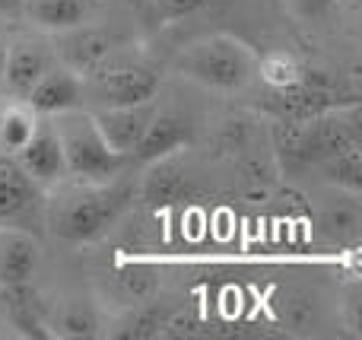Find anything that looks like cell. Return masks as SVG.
<instances>
[{"label":"cell","instance_id":"obj_1","mask_svg":"<svg viewBox=\"0 0 362 340\" xmlns=\"http://www.w3.org/2000/svg\"><path fill=\"white\" fill-rule=\"evenodd\" d=\"M124 175L108 182H83L67 175L51 184L45 191V229L67 245L99 242L134 201V184Z\"/></svg>","mask_w":362,"mask_h":340},{"label":"cell","instance_id":"obj_2","mask_svg":"<svg viewBox=\"0 0 362 340\" xmlns=\"http://www.w3.org/2000/svg\"><path fill=\"white\" fill-rule=\"evenodd\" d=\"M255 64L257 54L248 42L226 35V32H213V35H200L181 45L169 61V70L178 80L194 83L206 93L232 95L242 93L255 80Z\"/></svg>","mask_w":362,"mask_h":340},{"label":"cell","instance_id":"obj_3","mask_svg":"<svg viewBox=\"0 0 362 340\" xmlns=\"http://www.w3.org/2000/svg\"><path fill=\"white\" fill-rule=\"evenodd\" d=\"M165 67L150 54L137 51V45L112 51L105 61L83 74V108H105V105H131L146 102L163 93Z\"/></svg>","mask_w":362,"mask_h":340},{"label":"cell","instance_id":"obj_4","mask_svg":"<svg viewBox=\"0 0 362 340\" xmlns=\"http://www.w3.org/2000/svg\"><path fill=\"white\" fill-rule=\"evenodd\" d=\"M51 124L61 140L64 165H67L70 178L108 182V178H118L131 169V163L105 143L89 108H67L61 115H51Z\"/></svg>","mask_w":362,"mask_h":340},{"label":"cell","instance_id":"obj_5","mask_svg":"<svg viewBox=\"0 0 362 340\" xmlns=\"http://www.w3.org/2000/svg\"><path fill=\"white\" fill-rule=\"evenodd\" d=\"M350 143H359V105L350 102L337 112H315L305 121L293 124L286 137V159L299 169H315L321 159L344 150Z\"/></svg>","mask_w":362,"mask_h":340},{"label":"cell","instance_id":"obj_6","mask_svg":"<svg viewBox=\"0 0 362 340\" xmlns=\"http://www.w3.org/2000/svg\"><path fill=\"white\" fill-rule=\"evenodd\" d=\"M57 61L54 54V38L42 29L32 25H13L10 48H6L4 76H0V89L10 99H25L35 80Z\"/></svg>","mask_w":362,"mask_h":340},{"label":"cell","instance_id":"obj_7","mask_svg":"<svg viewBox=\"0 0 362 340\" xmlns=\"http://www.w3.org/2000/svg\"><path fill=\"white\" fill-rule=\"evenodd\" d=\"M54 38V54L61 64L74 67L76 74H86L93 70L99 61H105L112 51L124 48L134 42L131 32H124L118 23H102V19L89 16L86 23L74 25L67 32H57Z\"/></svg>","mask_w":362,"mask_h":340},{"label":"cell","instance_id":"obj_8","mask_svg":"<svg viewBox=\"0 0 362 340\" xmlns=\"http://www.w3.org/2000/svg\"><path fill=\"white\" fill-rule=\"evenodd\" d=\"M0 226L45 229V188L32 182L13 156L0 153Z\"/></svg>","mask_w":362,"mask_h":340},{"label":"cell","instance_id":"obj_9","mask_svg":"<svg viewBox=\"0 0 362 340\" xmlns=\"http://www.w3.org/2000/svg\"><path fill=\"white\" fill-rule=\"evenodd\" d=\"M159 108V95L146 102H131V105H105V108H89L99 134L105 137V143L112 146L118 156H124L131 163L134 150L140 146L146 127H150L153 115Z\"/></svg>","mask_w":362,"mask_h":340},{"label":"cell","instance_id":"obj_10","mask_svg":"<svg viewBox=\"0 0 362 340\" xmlns=\"http://www.w3.org/2000/svg\"><path fill=\"white\" fill-rule=\"evenodd\" d=\"M42 261V233L23 226H0V290L19 283H35Z\"/></svg>","mask_w":362,"mask_h":340},{"label":"cell","instance_id":"obj_11","mask_svg":"<svg viewBox=\"0 0 362 340\" xmlns=\"http://www.w3.org/2000/svg\"><path fill=\"white\" fill-rule=\"evenodd\" d=\"M191 137H194V121L178 108H165L163 99H159L156 115H153L144 140H140V146L131 156V165H153L165 156H175L178 150H185V143Z\"/></svg>","mask_w":362,"mask_h":340},{"label":"cell","instance_id":"obj_12","mask_svg":"<svg viewBox=\"0 0 362 340\" xmlns=\"http://www.w3.org/2000/svg\"><path fill=\"white\" fill-rule=\"evenodd\" d=\"M25 105L42 118L61 115L67 108H83V74H76L74 67L54 61L42 76L35 80V86L25 95Z\"/></svg>","mask_w":362,"mask_h":340},{"label":"cell","instance_id":"obj_13","mask_svg":"<svg viewBox=\"0 0 362 340\" xmlns=\"http://www.w3.org/2000/svg\"><path fill=\"white\" fill-rule=\"evenodd\" d=\"M19 163V169L38 182L45 191L51 184H57L61 178H67V165H64V150H61V140H57V131L51 124V118H38V127L25 146L13 156Z\"/></svg>","mask_w":362,"mask_h":340},{"label":"cell","instance_id":"obj_14","mask_svg":"<svg viewBox=\"0 0 362 340\" xmlns=\"http://www.w3.org/2000/svg\"><path fill=\"white\" fill-rule=\"evenodd\" d=\"M48 331L51 337H99L105 334L102 303L83 293H61L48 299Z\"/></svg>","mask_w":362,"mask_h":340},{"label":"cell","instance_id":"obj_15","mask_svg":"<svg viewBox=\"0 0 362 340\" xmlns=\"http://www.w3.org/2000/svg\"><path fill=\"white\" fill-rule=\"evenodd\" d=\"M0 315L13 328L16 337L48 340V296L38 293L35 283H19L0 290Z\"/></svg>","mask_w":362,"mask_h":340},{"label":"cell","instance_id":"obj_16","mask_svg":"<svg viewBox=\"0 0 362 340\" xmlns=\"http://www.w3.org/2000/svg\"><path fill=\"white\" fill-rule=\"evenodd\" d=\"M99 0H19V19L48 35L67 32L95 16Z\"/></svg>","mask_w":362,"mask_h":340},{"label":"cell","instance_id":"obj_17","mask_svg":"<svg viewBox=\"0 0 362 340\" xmlns=\"http://www.w3.org/2000/svg\"><path fill=\"white\" fill-rule=\"evenodd\" d=\"M331 194L325 197L318 210V229L325 239L337 242V245L356 248L359 242V226H362V213H359V194L340 188H327Z\"/></svg>","mask_w":362,"mask_h":340},{"label":"cell","instance_id":"obj_18","mask_svg":"<svg viewBox=\"0 0 362 340\" xmlns=\"http://www.w3.org/2000/svg\"><path fill=\"white\" fill-rule=\"evenodd\" d=\"M255 80H261L270 93H296L299 86L308 83V70L293 51L286 48H274V51H264L255 64Z\"/></svg>","mask_w":362,"mask_h":340},{"label":"cell","instance_id":"obj_19","mask_svg":"<svg viewBox=\"0 0 362 340\" xmlns=\"http://www.w3.org/2000/svg\"><path fill=\"white\" fill-rule=\"evenodd\" d=\"M312 172L327 188H340V191H350V194H359L362 191V140L331 153V156L321 159Z\"/></svg>","mask_w":362,"mask_h":340},{"label":"cell","instance_id":"obj_20","mask_svg":"<svg viewBox=\"0 0 362 340\" xmlns=\"http://www.w3.org/2000/svg\"><path fill=\"white\" fill-rule=\"evenodd\" d=\"M38 118L42 115L32 112L23 99H10V95H6V102L0 99V153L16 156L25 146V140L35 134Z\"/></svg>","mask_w":362,"mask_h":340},{"label":"cell","instance_id":"obj_21","mask_svg":"<svg viewBox=\"0 0 362 340\" xmlns=\"http://www.w3.org/2000/svg\"><path fill=\"white\" fill-rule=\"evenodd\" d=\"M213 4L216 0H146L140 16L150 25H175V23H185V19L200 16Z\"/></svg>","mask_w":362,"mask_h":340},{"label":"cell","instance_id":"obj_22","mask_svg":"<svg viewBox=\"0 0 362 340\" xmlns=\"http://www.w3.org/2000/svg\"><path fill=\"white\" fill-rule=\"evenodd\" d=\"M340 0H283V10L296 19L299 25H321L334 16Z\"/></svg>","mask_w":362,"mask_h":340},{"label":"cell","instance_id":"obj_23","mask_svg":"<svg viewBox=\"0 0 362 340\" xmlns=\"http://www.w3.org/2000/svg\"><path fill=\"white\" fill-rule=\"evenodd\" d=\"M13 25H16V16H4L0 13V76H4V61H6V48H10Z\"/></svg>","mask_w":362,"mask_h":340},{"label":"cell","instance_id":"obj_24","mask_svg":"<svg viewBox=\"0 0 362 340\" xmlns=\"http://www.w3.org/2000/svg\"><path fill=\"white\" fill-rule=\"evenodd\" d=\"M0 13H4V16H16L19 19V0H0Z\"/></svg>","mask_w":362,"mask_h":340},{"label":"cell","instance_id":"obj_25","mask_svg":"<svg viewBox=\"0 0 362 340\" xmlns=\"http://www.w3.org/2000/svg\"><path fill=\"white\" fill-rule=\"evenodd\" d=\"M115 4H121L124 10H131V13H140L146 6V0H115Z\"/></svg>","mask_w":362,"mask_h":340},{"label":"cell","instance_id":"obj_26","mask_svg":"<svg viewBox=\"0 0 362 340\" xmlns=\"http://www.w3.org/2000/svg\"><path fill=\"white\" fill-rule=\"evenodd\" d=\"M13 337H16V334H13V328L6 324V318L0 315V340H13Z\"/></svg>","mask_w":362,"mask_h":340}]
</instances>
